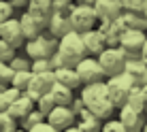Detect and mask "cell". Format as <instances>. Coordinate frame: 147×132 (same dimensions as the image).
I'll list each match as a JSON object with an SVG mask.
<instances>
[{
  "mask_svg": "<svg viewBox=\"0 0 147 132\" xmlns=\"http://www.w3.org/2000/svg\"><path fill=\"white\" fill-rule=\"evenodd\" d=\"M81 102L88 111L98 117L100 121L107 119L113 115V111L117 109L113 102H111L109 94H107V85H105V79L102 81H94V83H83L81 85Z\"/></svg>",
  "mask_w": 147,
  "mask_h": 132,
  "instance_id": "6da1fadb",
  "label": "cell"
},
{
  "mask_svg": "<svg viewBox=\"0 0 147 132\" xmlns=\"http://www.w3.org/2000/svg\"><path fill=\"white\" fill-rule=\"evenodd\" d=\"M55 51L62 58V64H68V66H75L81 58L88 55L83 36H81V32H77V30H68L66 34H62V36L58 38Z\"/></svg>",
  "mask_w": 147,
  "mask_h": 132,
  "instance_id": "7a4b0ae2",
  "label": "cell"
},
{
  "mask_svg": "<svg viewBox=\"0 0 147 132\" xmlns=\"http://www.w3.org/2000/svg\"><path fill=\"white\" fill-rule=\"evenodd\" d=\"M68 19H70L73 30H77V32H85V30L94 28L96 24H98L94 4L85 2V0H81L79 4H73V7L68 9Z\"/></svg>",
  "mask_w": 147,
  "mask_h": 132,
  "instance_id": "3957f363",
  "label": "cell"
},
{
  "mask_svg": "<svg viewBox=\"0 0 147 132\" xmlns=\"http://www.w3.org/2000/svg\"><path fill=\"white\" fill-rule=\"evenodd\" d=\"M105 85H107V94H109L111 102L115 106H121L128 100V94H130V90H132L134 83H132V79L121 70V73L109 75V77L105 79Z\"/></svg>",
  "mask_w": 147,
  "mask_h": 132,
  "instance_id": "277c9868",
  "label": "cell"
},
{
  "mask_svg": "<svg viewBox=\"0 0 147 132\" xmlns=\"http://www.w3.org/2000/svg\"><path fill=\"white\" fill-rule=\"evenodd\" d=\"M96 58H98V64L102 66L105 75L109 77V75H115V73H121V70H124V64H126V60H128V55H126V51L119 45H107Z\"/></svg>",
  "mask_w": 147,
  "mask_h": 132,
  "instance_id": "5b68a950",
  "label": "cell"
},
{
  "mask_svg": "<svg viewBox=\"0 0 147 132\" xmlns=\"http://www.w3.org/2000/svg\"><path fill=\"white\" fill-rule=\"evenodd\" d=\"M75 70H77V75H79V79H81V85L107 79L102 66L98 64V58H96V55H90V53L85 55V58H81L79 62L75 64Z\"/></svg>",
  "mask_w": 147,
  "mask_h": 132,
  "instance_id": "8992f818",
  "label": "cell"
},
{
  "mask_svg": "<svg viewBox=\"0 0 147 132\" xmlns=\"http://www.w3.org/2000/svg\"><path fill=\"white\" fill-rule=\"evenodd\" d=\"M55 45H58V38L55 36H45V34H38L34 38H26L24 47H26V53L30 60H36V58H49L55 51Z\"/></svg>",
  "mask_w": 147,
  "mask_h": 132,
  "instance_id": "52a82bcc",
  "label": "cell"
},
{
  "mask_svg": "<svg viewBox=\"0 0 147 132\" xmlns=\"http://www.w3.org/2000/svg\"><path fill=\"white\" fill-rule=\"evenodd\" d=\"M147 34L143 28H126L124 32H121V36L117 40V45L126 51L128 58H136V55L141 53V47H143Z\"/></svg>",
  "mask_w": 147,
  "mask_h": 132,
  "instance_id": "ba28073f",
  "label": "cell"
},
{
  "mask_svg": "<svg viewBox=\"0 0 147 132\" xmlns=\"http://www.w3.org/2000/svg\"><path fill=\"white\" fill-rule=\"evenodd\" d=\"M55 83V75H53V68L49 70H40V73H32V79H30V85L26 88V94L36 102L38 96L47 94L51 90V85Z\"/></svg>",
  "mask_w": 147,
  "mask_h": 132,
  "instance_id": "9c48e42d",
  "label": "cell"
},
{
  "mask_svg": "<svg viewBox=\"0 0 147 132\" xmlns=\"http://www.w3.org/2000/svg\"><path fill=\"white\" fill-rule=\"evenodd\" d=\"M45 117H47V121L53 126L55 130H66V128H70V126L75 124L77 113L73 111L70 104H55Z\"/></svg>",
  "mask_w": 147,
  "mask_h": 132,
  "instance_id": "30bf717a",
  "label": "cell"
},
{
  "mask_svg": "<svg viewBox=\"0 0 147 132\" xmlns=\"http://www.w3.org/2000/svg\"><path fill=\"white\" fill-rule=\"evenodd\" d=\"M0 38H4L15 49L22 47V45L26 43V36H24V30H22L19 19H15V17L4 19V22L0 24Z\"/></svg>",
  "mask_w": 147,
  "mask_h": 132,
  "instance_id": "8fae6325",
  "label": "cell"
},
{
  "mask_svg": "<svg viewBox=\"0 0 147 132\" xmlns=\"http://www.w3.org/2000/svg\"><path fill=\"white\" fill-rule=\"evenodd\" d=\"M117 111H119V119L124 121L128 132H139L143 128V121H145L143 109H136V106H130L124 102L121 106H117Z\"/></svg>",
  "mask_w": 147,
  "mask_h": 132,
  "instance_id": "7c38bea8",
  "label": "cell"
},
{
  "mask_svg": "<svg viewBox=\"0 0 147 132\" xmlns=\"http://www.w3.org/2000/svg\"><path fill=\"white\" fill-rule=\"evenodd\" d=\"M94 11H96V17L98 22H113L121 15V4L119 0H94Z\"/></svg>",
  "mask_w": 147,
  "mask_h": 132,
  "instance_id": "4fadbf2b",
  "label": "cell"
},
{
  "mask_svg": "<svg viewBox=\"0 0 147 132\" xmlns=\"http://www.w3.org/2000/svg\"><path fill=\"white\" fill-rule=\"evenodd\" d=\"M81 36H83V43H85V49H88L90 55H98L102 51L105 47H107V36H105V32L100 28H90L85 30V32H81Z\"/></svg>",
  "mask_w": 147,
  "mask_h": 132,
  "instance_id": "5bb4252c",
  "label": "cell"
},
{
  "mask_svg": "<svg viewBox=\"0 0 147 132\" xmlns=\"http://www.w3.org/2000/svg\"><path fill=\"white\" fill-rule=\"evenodd\" d=\"M124 73L132 79L134 85H143L147 83V64L136 55V58H128L124 64Z\"/></svg>",
  "mask_w": 147,
  "mask_h": 132,
  "instance_id": "9a60e30c",
  "label": "cell"
},
{
  "mask_svg": "<svg viewBox=\"0 0 147 132\" xmlns=\"http://www.w3.org/2000/svg\"><path fill=\"white\" fill-rule=\"evenodd\" d=\"M47 30H49V34L55 36V38H60L62 34H66L68 30H73L70 19H68V13L53 11L51 15H49V19H47Z\"/></svg>",
  "mask_w": 147,
  "mask_h": 132,
  "instance_id": "2e32d148",
  "label": "cell"
},
{
  "mask_svg": "<svg viewBox=\"0 0 147 132\" xmlns=\"http://www.w3.org/2000/svg\"><path fill=\"white\" fill-rule=\"evenodd\" d=\"M19 24H22V30H24V36L26 38H34L38 34H43V30L47 28V24L43 19H38L36 15H32L30 11H26L19 17Z\"/></svg>",
  "mask_w": 147,
  "mask_h": 132,
  "instance_id": "e0dca14e",
  "label": "cell"
},
{
  "mask_svg": "<svg viewBox=\"0 0 147 132\" xmlns=\"http://www.w3.org/2000/svg\"><path fill=\"white\" fill-rule=\"evenodd\" d=\"M34 106H36V102H34V100L30 98V96H28L26 92H22V94H19L17 98H15L13 102H11V106H9L7 111H9V113H11L17 121H19L22 117H26V115L34 109Z\"/></svg>",
  "mask_w": 147,
  "mask_h": 132,
  "instance_id": "ac0fdd59",
  "label": "cell"
},
{
  "mask_svg": "<svg viewBox=\"0 0 147 132\" xmlns=\"http://www.w3.org/2000/svg\"><path fill=\"white\" fill-rule=\"evenodd\" d=\"M53 75H55V81L58 83H64L68 85L70 90H77L81 85V79L75 70V66H68V64H62V66H55L53 68Z\"/></svg>",
  "mask_w": 147,
  "mask_h": 132,
  "instance_id": "d6986e66",
  "label": "cell"
},
{
  "mask_svg": "<svg viewBox=\"0 0 147 132\" xmlns=\"http://www.w3.org/2000/svg\"><path fill=\"white\" fill-rule=\"evenodd\" d=\"M28 11L47 24L49 15L53 13V0H28Z\"/></svg>",
  "mask_w": 147,
  "mask_h": 132,
  "instance_id": "ffe728a7",
  "label": "cell"
},
{
  "mask_svg": "<svg viewBox=\"0 0 147 132\" xmlns=\"http://www.w3.org/2000/svg\"><path fill=\"white\" fill-rule=\"evenodd\" d=\"M75 90H70L68 85H64V83H55L51 85V90H49V94L53 96V100H55V104H70L75 100Z\"/></svg>",
  "mask_w": 147,
  "mask_h": 132,
  "instance_id": "44dd1931",
  "label": "cell"
},
{
  "mask_svg": "<svg viewBox=\"0 0 147 132\" xmlns=\"http://www.w3.org/2000/svg\"><path fill=\"white\" fill-rule=\"evenodd\" d=\"M22 94V90L13 88V85H4V88H0V111H7L9 106H11V102L17 96Z\"/></svg>",
  "mask_w": 147,
  "mask_h": 132,
  "instance_id": "7402d4cb",
  "label": "cell"
},
{
  "mask_svg": "<svg viewBox=\"0 0 147 132\" xmlns=\"http://www.w3.org/2000/svg\"><path fill=\"white\" fill-rule=\"evenodd\" d=\"M30 79H32V70L30 68H24V70H15L13 73V79H11V85L22 92H26V88L30 85Z\"/></svg>",
  "mask_w": 147,
  "mask_h": 132,
  "instance_id": "603a6c76",
  "label": "cell"
},
{
  "mask_svg": "<svg viewBox=\"0 0 147 132\" xmlns=\"http://www.w3.org/2000/svg\"><path fill=\"white\" fill-rule=\"evenodd\" d=\"M100 130H102V132H128V130H126V126H124V121H121L119 117L117 119H113V117L102 119Z\"/></svg>",
  "mask_w": 147,
  "mask_h": 132,
  "instance_id": "cb8c5ba5",
  "label": "cell"
},
{
  "mask_svg": "<svg viewBox=\"0 0 147 132\" xmlns=\"http://www.w3.org/2000/svg\"><path fill=\"white\" fill-rule=\"evenodd\" d=\"M17 130V119L9 111H0V132H13Z\"/></svg>",
  "mask_w": 147,
  "mask_h": 132,
  "instance_id": "d4e9b609",
  "label": "cell"
},
{
  "mask_svg": "<svg viewBox=\"0 0 147 132\" xmlns=\"http://www.w3.org/2000/svg\"><path fill=\"white\" fill-rule=\"evenodd\" d=\"M40 119H45V113H40V111L36 109V106H34V109L30 111V113L26 115V117H22V119H19V124H22V126H24L26 130H30V128H32L34 124H38Z\"/></svg>",
  "mask_w": 147,
  "mask_h": 132,
  "instance_id": "484cf974",
  "label": "cell"
},
{
  "mask_svg": "<svg viewBox=\"0 0 147 132\" xmlns=\"http://www.w3.org/2000/svg\"><path fill=\"white\" fill-rule=\"evenodd\" d=\"M53 106H55V100H53V96L51 94H43V96H38V98H36V109L40 111V113H45V115H47L49 113V111H51L53 109Z\"/></svg>",
  "mask_w": 147,
  "mask_h": 132,
  "instance_id": "4316f807",
  "label": "cell"
},
{
  "mask_svg": "<svg viewBox=\"0 0 147 132\" xmlns=\"http://www.w3.org/2000/svg\"><path fill=\"white\" fill-rule=\"evenodd\" d=\"M126 104H130V106H136V109H147L145 102H143V98H141V92H139V85H132V90H130V94H128V100H126Z\"/></svg>",
  "mask_w": 147,
  "mask_h": 132,
  "instance_id": "83f0119b",
  "label": "cell"
},
{
  "mask_svg": "<svg viewBox=\"0 0 147 132\" xmlns=\"http://www.w3.org/2000/svg\"><path fill=\"white\" fill-rule=\"evenodd\" d=\"M13 66L9 62H0V85H11V79H13Z\"/></svg>",
  "mask_w": 147,
  "mask_h": 132,
  "instance_id": "f1b7e54d",
  "label": "cell"
},
{
  "mask_svg": "<svg viewBox=\"0 0 147 132\" xmlns=\"http://www.w3.org/2000/svg\"><path fill=\"white\" fill-rule=\"evenodd\" d=\"M13 55H15V47H11L4 38H0V62H9Z\"/></svg>",
  "mask_w": 147,
  "mask_h": 132,
  "instance_id": "f546056e",
  "label": "cell"
},
{
  "mask_svg": "<svg viewBox=\"0 0 147 132\" xmlns=\"http://www.w3.org/2000/svg\"><path fill=\"white\" fill-rule=\"evenodd\" d=\"M13 2L11 0H0V24L4 22V19L13 17Z\"/></svg>",
  "mask_w": 147,
  "mask_h": 132,
  "instance_id": "4dcf8cb0",
  "label": "cell"
},
{
  "mask_svg": "<svg viewBox=\"0 0 147 132\" xmlns=\"http://www.w3.org/2000/svg\"><path fill=\"white\" fill-rule=\"evenodd\" d=\"M147 0H119L124 11H143V4Z\"/></svg>",
  "mask_w": 147,
  "mask_h": 132,
  "instance_id": "1f68e13d",
  "label": "cell"
},
{
  "mask_svg": "<svg viewBox=\"0 0 147 132\" xmlns=\"http://www.w3.org/2000/svg\"><path fill=\"white\" fill-rule=\"evenodd\" d=\"M30 132H58V130H55L53 126L47 121V117H45V119H40L38 124H34L32 128H30Z\"/></svg>",
  "mask_w": 147,
  "mask_h": 132,
  "instance_id": "d6a6232c",
  "label": "cell"
},
{
  "mask_svg": "<svg viewBox=\"0 0 147 132\" xmlns=\"http://www.w3.org/2000/svg\"><path fill=\"white\" fill-rule=\"evenodd\" d=\"M9 64L13 66V70H24V68H30V60H26V58H17V55H13V58L9 60Z\"/></svg>",
  "mask_w": 147,
  "mask_h": 132,
  "instance_id": "836d02e7",
  "label": "cell"
},
{
  "mask_svg": "<svg viewBox=\"0 0 147 132\" xmlns=\"http://www.w3.org/2000/svg\"><path fill=\"white\" fill-rule=\"evenodd\" d=\"M73 7V0H53V11H68Z\"/></svg>",
  "mask_w": 147,
  "mask_h": 132,
  "instance_id": "e575fe53",
  "label": "cell"
},
{
  "mask_svg": "<svg viewBox=\"0 0 147 132\" xmlns=\"http://www.w3.org/2000/svg\"><path fill=\"white\" fill-rule=\"evenodd\" d=\"M139 92H141V98H143V102H145V106H147V83L139 85Z\"/></svg>",
  "mask_w": 147,
  "mask_h": 132,
  "instance_id": "d590c367",
  "label": "cell"
},
{
  "mask_svg": "<svg viewBox=\"0 0 147 132\" xmlns=\"http://www.w3.org/2000/svg\"><path fill=\"white\" fill-rule=\"evenodd\" d=\"M139 58H141V60H143V62L147 64V38H145L143 47H141V53H139Z\"/></svg>",
  "mask_w": 147,
  "mask_h": 132,
  "instance_id": "8d00e7d4",
  "label": "cell"
},
{
  "mask_svg": "<svg viewBox=\"0 0 147 132\" xmlns=\"http://www.w3.org/2000/svg\"><path fill=\"white\" fill-rule=\"evenodd\" d=\"M141 13H143V17H145V22H147V2L143 4V11H141Z\"/></svg>",
  "mask_w": 147,
  "mask_h": 132,
  "instance_id": "74e56055",
  "label": "cell"
},
{
  "mask_svg": "<svg viewBox=\"0 0 147 132\" xmlns=\"http://www.w3.org/2000/svg\"><path fill=\"white\" fill-rule=\"evenodd\" d=\"M141 130H145V132H147V117H145V121H143V128H141Z\"/></svg>",
  "mask_w": 147,
  "mask_h": 132,
  "instance_id": "f35d334b",
  "label": "cell"
},
{
  "mask_svg": "<svg viewBox=\"0 0 147 132\" xmlns=\"http://www.w3.org/2000/svg\"><path fill=\"white\" fill-rule=\"evenodd\" d=\"M0 88H4V85H0Z\"/></svg>",
  "mask_w": 147,
  "mask_h": 132,
  "instance_id": "ab89813d",
  "label": "cell"
}]
</instances>
